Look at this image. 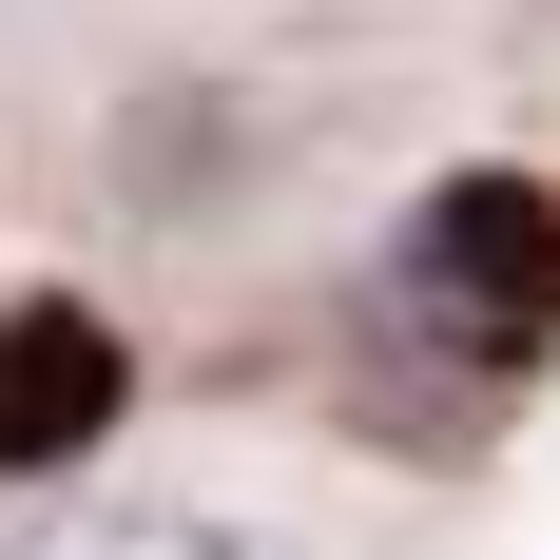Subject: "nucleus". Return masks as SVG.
I'll use <instances>...</instances> for the list:
<instances>
[{
	"mask_svg": "<svg viewBox=\"0 0 560 560\" xmlns=\"http://www.w3.org/2000/svg\"><path fill=\"white\" fill-rule=\"evenodd\" d=\"M387 290H406V329L464 348V368L560 348V194H541V174H445V194H406Z\"/></svg>",
	"mask_w": 560,
	"mask_h": 560,
	"instance_id": "f257e3e1",
	"label": "nucleus"
},
{
	"mask_svg": "<svg viewBox=\"0 0 560 560\" xmlns=\"http://www.w3.org/2000/svg\"><path fill=\"white\" fill-rule=\"evenodd\" d=\"M116 329L97 310H58V290H20L0 310V483H39V464H78V445H116Z\"/></svg>",
	"mask_w": 560,
	"mask_h": 560,
	"instance_id": "f03ea898",
	"label": "nucleus"
},
{
	"mask_svg": "<svg viewBox=\"0 0 560 560\" xmlns=\"http://www.w3.org/2000/svg\"><path fill=\"white\" fill-rule=\"evenodd\" d=\"M20 560H271L252 522H194V503H136V522H58V541H20Z\"/></svg>",
	"mask_w": 560,
	"mask_h": 560,
	"instance_id": "7ed1b4c3",
	"label": "nucleus"
}]
</instances>
